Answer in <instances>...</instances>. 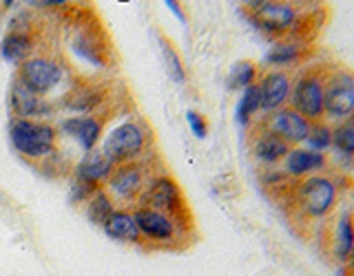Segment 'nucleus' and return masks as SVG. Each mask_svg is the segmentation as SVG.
I'll list each match as a JSON object with an SVG mask.
<instances>
[{"mask_svg":"<svg viewBox=\"0 0 354 276\" xmlns=\"http://www.w3.org/2000/svg\"><path fill=\"white\" fill-rule=\"evenodd\" d=\"M144 186H147V168L140 161H131L115 166L104 184V190L115 204L129 206L138 201Z\"/></svg>","mask_w":354,"mask_h":276,"instance_id":"obj_9","label":"nucleus"},{"mask_svg":"<svg viewBox=\"0 0 354 276\" xmlns=\"http://www.w3.org/2000/svg\"><path fill=\"white\" fill-rule=\"evenodd\" d=\"M239 3H241V7L246 9L248 14H250V11L259 9V7H261L263 3H268V0H239Z\"/></svg>","mask_w":354,"mask_h":276,"instance_id":"obj_34","label":"nucleus"},{"mask_svg":"<svg viewBox=\"0 0 354 276\" xmlns=\"http://www.w3.org/2000/svg\"><path fill=\"white\" fill-rule=\"evenodd\" d=\"M36 49V40H33L31 31H9L0 44V53L9 64L20 66L25 60H29Z\"/></svg>","mask_w":354,"mask_h":276,"instance_id":"obj_21","label":"nucleus"},{"mask_svg":"<svg viewBox=\"0 0 354 276\" xmlns=\"http://www.w3.org/2000/svg\"><path fill=\"white\" fill-rule=\"evenodd\" d=\"M288 106L295 108L308 121L326 119V66L310 64L292 77Z\"/></svg>","mask_w":354,"mask_h":276,"instance_id":"obj_4","label":"nucleus"},{"mask_svg":"<svg viewBox=\"0 0 354 276\" xmlns=\"http://www.w3.org/2000/svg\"><path fill=\"white\" fill-rule=\"evenodd\" d=\"M257 113H261V97H259V86L257 84H250L248 88H243L241 97L237 102V110H235V117L241 126H252L254 117Z\"/></svg>","mask_w":354,"mask_h":276,"instance_id":"obj_24","label":"nucleus"},{"mask_svg":"<svg viewBox=\"0 0 354 276\" xmlns=\"http://www.w3.org/2000/svg\"><path fill=\"white\" fill-rule=\"evenodd\" d=\"M9 106L14 110V117H22V119H44L53 113V106L47 99H42V95L29 91L18 77H14L9 88Z\"/></svg>","mask_w":354,"mask_h":276,"instance_id":"obj_16","label":"nucleus"},{"mask_svg":"<svg viewBox=\"0 0 354 276\" xmlns=\"http://www.w3.org/2000/svg\"><path fill=\"white\" fill-rule=\"evenodd\" d=\"M138 206L160 210V213L173 217L182 228H186L188 221H191V213H188V204H186L182 186L177 184L171 175L153 177V179L144 186V190L138 199Z\"/></svg>","mask_w":354,"mask_h":276,"instance_id":"obj_5","label":"nucleus"},{"mask_svg":"<svg viewBox=\"0 0 354 276\" xmlns=\"http://www.w3.org/2000/svg\"><path fill=\"white\" fill-rule=\"evenodd\" d=\"M354 115V71L326 66V121H343Z\"/></svg>","mask_w":354,"mask_h":276,"instance_id":"obj_7","label":"nucleus"},{"mask_svg":"<svg viewBox=\"0 0 354 276\" xmlns=\"http://www.w3.org/2000/svg\"><path fill=\"white\" fill-rule=\"evenodd\" d=\"M25 5L31 9H40V11H47V9H64L71 5V0H25Z\"/></svg>","mask_w":354,"mask_h":276,"instance_id":"obj_31","label":"nucleus"},{"mask_svg":"<svg viewBox=\"0 0 354 276\" xmlns=\"http://www.w3.org/2000/svg\"><path fill=\"white\" fill-rule=\"evenodd\" d=\"M310 49L306 40H297V38H283V40H277L270 51L266 53L263 62L270 66V69H290V66L301 64L308 55Z\"/></svg>","mask_w":354,"mask_h":276,"instance_id":"obj_19","label":"nucleus"},{"mask_svg":"<svg viewBox=\"0 0 354 276\" xmlns=\"http://www.w3.org/2000/svg\"><path fill=\"white\" fill-rule=\"evenodd\" d=\"M186 121H188V128L197 137V139H206L208 137V119L206 115H202L199 110H186Z\"/></svg>","mask_w":354,"mask_h":276,"instance_id":"obj_30","label":"nucleus"},{"mask_svg":"<svg viewBox=\"0 0 354 276\" xmlns=\"http://www.w3.org/2000/svg\"><path fill=\"white\" fill-rule=\"evenodd\" d=\"M133 217H136V224L140 228V235L144 241L151 243H175L180 232L184 230L173 217L160 213V210L153 208H136L133 210Z\"/></svg>","mask_w":354,"mask_h":276,"instance_id":"obj_12","label":"nucleus"},{"mask_svg":"<svg viewBox=\"0 0 354 276\" xmlns=\"http://www.w3.org/2000/svg\"><path fill=\"white\" fill-rule=\"evenodd\" d=\"M149 146V132L140 121H122L102 141V152L115 166L138 161Z\"/></svg>","mask_w":354,"mask_h":276,"instance_id":"obj_6","label":"nucleus"},{"mask_svg":"<svg viewBox=\"0 0 354 276\" xmlns=\"http://www.w3.org/2000/svg\"><path fill=\"white\" fill-rule=\"evenodd\" d=\"M0 3H3V9H11V5H14L16 0H0Z\"/></svg>","mask_w":354,"mask_h":276,"instance_id":"obj_35","label":"nucleus"},{"mask_svg":"<svg viewBox=\"0 0 354 276\" xmlns=\"http://www.w3.org/2000/svg\"><path fill=\"white\" fill-rule=\"evenodd\" d=\"M62 64L49 55H31L18 66L16 77L36 95H47L62 82Z\"/></svg>","mask_w":354,"mask_h":276,"instance_id":"obj_8","label":"nucleus"},{"mask_svg":"<svg viewBox=\"0 0 354 276\" xmlns=\"http://www.w3.org/2000/svg\"><path fill=\"white\" fill-rule=\"evenodd\" d=\"M341 274L343 276H354V250H352V254L348 257V261L341 265Z\"/></svg>","mask_w":354,"mask_h":276,"instance_id":"obj_33","label":"nucleus"},{"mask_svg":"<svg viewBox=\"0 0 354 276\" xmlns=\"http://www.w3.org/2000/svg\"><path fill=\"white\" fill-rule=\"evenodd\" d=\"M60 130L66 137H71L77 141L84 152L93 150L102 135V121L93 115H73L60 121Z\"/></svg>","mask_w":354,"mask_h":276,"instance_id":"obj_18","label":"nucleus"},{"mask_svg":"<svg viewBox=\"0 0 354 276\" xmlns=\"http://www.w3.org/2000/svg\"><path fill=\"white\" fill-rule=\"evenodd\" d=\"M71 47L75 49V53L80 55L82 60L91 62L93 66H104V49H102V44L97 42V38L88 33V29L75 31Z\"/></svg>","mask_w":354,"mask_h":276,"instance_id":"obj_23","label":"nucleus"},{"mask_svg":"<svg viewBox=\"0 0 354 276\" xmlns=\"http://www.w3.org/2000/svg\"><path fill=\"white\" fill-rule=\"evenodd\" d=\"M113 210H115V201L109 197V193L104 190V188H97V190L88 197L86 204H84L86 219L91 221L93 226H100V228H102L104 221L113 215Z\"/></svg>","mask_w":354,"mask_h":276,"instance_id":"obj_22","label":"nucleus"},{"mask_svg":"<svg viewBox=\"0 0 354 276\" xmlns=\"http://www.w3.org/2000/svg\"><path fill=\"white\" fill-rule=\"evenodd\" d=\"M9 139L22 157L42 161L58 148V130L49 121L14 117L9 121Z\"/></svg>","mask_w":354,"mask_h":276,"instance_id":"obj_3","label":"nucleus"},{"mask_svg":"<svg viewBox=\"0 0 354 276\" xmlns=\"http://www.w3.org/2000/svg\"><path fill=\"white\" fill-rule=\"evenodd\" d=\"M279 166L290 179L297 181V179H306V177L317 175V172H328L330 159L326 152L313 150L308 146H292Z\"/></svg>","mask_w":354,"mask_h":276,"instance_id":"obj_13","label":"nucleus"},{"mask_svg":"<svg viewBox=\"0 0 354 276\" xmlns=\"http://www.w3.org/2000/svg\"><path fill=\"white\" fill-rule=\"evenodd\" d=\"M326 248L330 259L337 265H343L354 250V215L352 210H341L332 219V226L328 228Z\"/></svg>","mask_w":354,"mask_h":276,"instance_id":"obj_15","label":"nucleus"},{"mask_svg":"<svg viewBox=\"0 0 354 276\" xmlns=\"http://www.w3.org/2000/svg\"><path fill=\"white\" fill-rule=\"evenodd\" d=\"M113 168H115V164L106 157L102 148H93L84 152V157L77 161V166L73 168V179L91 188H104Z\"/></svg>","mask_w":354,"mask_h":276,"instance_id":"obj_17","label":"nucleus"},{"mask_svg":"<svg viewBox=\"0 0 354 276\" xmlns=\"http://www.w3.org/2000/svg\"><path fill=\"white\" fill-rule=\"evenodd\" d=\"M164 5L171 9V14L182 22V25H186V14H184V7L180 0H164Z\"/></svg>","mask_w":354,"mask_h":276,"instance_id":"obj_32","label":"nucleus"},{"mask_svg":"<svg viewBox=\"0 0 354 276\" xmlns=\"http://www.w3.org/2000/svg\"><path fill=\"white\" fill-rule=\"evenodd\" d=\"M104 235L109 239H113L118 243H131V246H138V243H142V235H140V228L136 224V217H133V213H129V210H113V215H111L106 221H104Z\"/></svg>","mask_w":354,"mask_h":276,"instance_id":"obj_20","label":"nucleus"},{"mask_svg":"<svg viewBox=\"0 0 354 276\" xmlns=\"http://www.w3.org/2000/svg\"><path fill=\"white\" fill-rule=\"evenodd\" d=\"M257 124H261L266 130L274 132L277 137H281L288 146H304L313 121H308L304 115H299L295 108L283 106L279 110H274V113H268L261 121H257Z\"/></svg>","mask_w":354,"mask_h":276,"instance_id":"obj_10","label":"nucleus"},{"mask_svg":"<svg viewBox=\"0 0 354 276\" xmlns=\"http://www.w3.org/2000/svg\"><path fill=\"white\" fill-rule=\"evenodd\" d=\"M259 75H261L259 66L252 60H241L237 64H232V69L228 73V88L230 91H243L250 84H257Z\"/></svg>","mask_w":354,"mask_h":276,"instance_id":"obj_25","label":"nucleus"},{"mask_svg":"<svg viewBox=\"0 0 354 276\" xmlns=\"http://www.w3.org/2000/svg\"><path fill=\"white\" fill-rule=\"evenodd\" d=\"M332 148L343 157H354V115L332 126Z\"/></svg>","mask_w":354,"mask_h":276,"instance_id":"obj_26","label":"nucleus"},{"mask_svg":"<svg viewBox=\"0 0 354 276\" xmlns=\"http://www.w3.org/2000/svg\"><path fill=\"white\" fill-rule=\"evenodd\" d=\"M352 215H354V210H352Z\"/></svg>","mask_w":354,"mask_h":276,"instance_id":"obj_36","label":"nucleus"},{"mask_svg":"<svg viewBox=\"0 0 354 276\" xmlns=\"http://www.w3.org/2000/svg\"><path fill=\"white\" fill-rule=\"evenodd\" d=\"M306 144H308V148L319 150V152H326L328 148H332V124L330 121H326V119L313 121Z\"/></svg>","mask_w":354,"mask_h":276,"instance_id":"obj_29","label":"nucleus"},{"mask_svg":"<svg viewBox=\"0 0 354 276\" xmlns=\"http://www.w3.org/2000/svg\"><path fill=\"white\" fill-rule=\"evenodd\" d=\"M102 99V95H100V91H95V88L91 86H77L75 91L66 97V106H69L71 110H75V113L80 115H88V110H93Z\"/></svg>","mask_w":354,"mask_h":276,"instance_id":"obj_28","label":"nucleus"},{"mask_svg":"<svg viewBox=\"0 0 354 276\" xmlns=\"http://www.w3.org/2000/svg\"><path fill=\"white\" fill-rule=\"evenodd\" d=\"M317 11L306 14L299 0H268L248 14L250 22L266 36L277 40L297 38L306 40L308 31H317ZM308 42V40H306Z\"/></svg>","mask_w":354,"mask_h":276,"instance_id":"obj_2","label":"nucleus"},{"mask_svg":"<svg viewBox=\"0 0 354 276\" xmlns=\"http://www.w3.org/2000/svg\"><path fill=\"white\" fill-rule=\"evenodd\" d=\"M158 40H160L162 58H164L166 71H169L171 80L177 82V84H184L186 82V66H184V62L180 58V53H177V49L171 44V40H166L164 36H160Z\"/></svg>","mask_w":354,"mask_h":276,"instance_id":"obj_27","label":"nucleus"},{"mask_svg":"<svg viewBox=\"0 0 354 276\" xmlns=\"http://www.w3.org/2000/svg\"><path fill=\"white\" fill-rule=\"evenodd\" d=\"M259 97H261V113H274L290 102L292 91V73L288 69H268L261 71L259 80Z\"/></svg>","mask_w":354,"mask_h":276,"instance_id":"obj_11","label":"nucleus"},{"mask_svg":"<svg viewBox=\"0 0 354 276\" xmlns=\"http://www.w3.org/2000/svg\"><path fill=\"white\" fill-rule=\"evenodd\" d=\"M341 177L330 172H317L306 179H297L283 195L286 206L292 210L297 221L308 226L330 219L341 201Z\"/></svg>","mask_w":354,"mask_h":276,"instance_id":"obj_1","label":"nucleus"},{"mask_svg":"<svg viewBox=\"0 0 354 276\" xmlns=\"http://www.w3.org/2000/svg\"><path fill=\"white\" fill-rule=\"evenodd\" d=\"M290 148L292 146H288L281 137H277L274 132L266 130L261 124L252 126L250 155H252V159L261 166V168H274V166H279Z\"/></svg>","mask_w":354,"mask_h":276,"instance_id":"obj_14","label":"nucleus"}]
</instances>
